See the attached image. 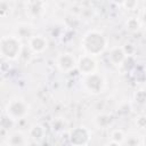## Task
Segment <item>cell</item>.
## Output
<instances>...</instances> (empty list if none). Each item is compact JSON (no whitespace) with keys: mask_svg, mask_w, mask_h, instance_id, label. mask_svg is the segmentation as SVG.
<instances>
[{"mask_svg":"<svg viewBox=\"0 0 146 146\" xmlns=\"http://www.w3.org/2000/svg\"><path fill=\"white\" fill-rule=\"evenodd\" d=\"M81 47L84 54H88L91 56H98L106 50L107 39L100 31L91 30L83 35L81 40Z\"/></svg>","mask_w":146,"mask_h":146,"instance_id":"obj_1","label":"cell"},{"mask_svg":"<svg viewBox=\"0 0 146 146\" xmlns=\"http://www.w3.org/2000/svg\"><path fill=\"white\" fill-rule=\"evenodd\" d=\"M1 56L7 60H15L21 57L23 52L22 41L16 35H5L0 41Z\"/></svg>","mask_w":146,"mask_h":146,"instance_id":"obj_2","label":"cell"},{"mask_svg":"<svg viewBox=\"0 0 146 146\" xmlns=\"http://www.w3.org/2000/svg\"><path fill=\"white\" fill-rule=\"evenodd\" d=\"M82 84L86 91L91 95H99L104 91L106 87V80L103 74L98 73L97 71L87 75H83Z\"/></svg>","mask_w":146,"mask_h":146,"instance_id":"obj_3","label":"cell"},{"mask_svg":"<svg viewBox=\"0 0 146 146\" xmlns=\"http://www.w3.org/2000/svg\"><path fill=\"white\" fill-rule=\"evenodd\" d=\"M5 114L11 117L14 121H19L29 114V105L23 99L14 98L7 103Z\"/></svg>","mask_w":146,"mask_h":146,"instance_id":"obj_4","label":"cell"},{"mask_svg":"<svg viewBox=\"0 0 146 146\" xmlns=\"http://www.w3.org/2000/svg\"><path fill=\"white\" fill-rule=\"evenodd\" d=\"M91 133L86 127H76L68 132L70 143L73 145H87L90 140Z\"/></svg>","mask_w":146,"mask_h":146,"instance_id":"obj_5","label":"cell"},{"mask_svg":"<svg viewBox=\"0 0 146 146\" xmlns=\"http://www.w3.org/2000/svg\"><path fill=\"white\" fill-rule=\"evenodd\" d=\"M76 68L82 75H87L90 73H94L97 71V60L95 56L84 54L78 59V66Z\"/></svg>","mask_w":146,"mask_h":146,"instance_id":"obj_6","label":"cell"},{"mask_svg":"<svg viewBox=\"0 0 146 146\" xmlns=\"http://www.w3.org/2000/svg\"><path fill=\"white\" fill-rule=\"evenodd\" d=\"M56 65H57L59 71H62L64 73H68L78 66V60H76V58L74 57L73 54L64 52V54H60L57 57Z\"/></svg>","mask_w":146,"mask_h":146,"instance_id":"obj_7","label":"cell"},{"mask_svg":"<svg viewBox=\"0 0 146 146\" xmlns=\"http://www.w3.org/2000/svg\"><path fill=\"white\" fill-rule=\"evenodd\" d=\"M29 49L34 54H42L48 48V40L41 34H33L29 41Z\"/></svg>","mask_w":146,"mask_h":146,"instance_id":"obj_8","label":"cell"},{"mask_svg":"<svg viewBox=\"0 0 146 146\" xmlns=\"http://www.w3.org/2000/svg\"><path fill=\"white\" fill-rule=\"evenodd\" d=\"M125 57H127V55H125V52L123 50V47L116 46V47L111 48L110 51H108V60L114 66H117L119 67L123 63V60L125 59Z\"/></svg>","mask_w":146,"mask_h":146,"instance_id":"obj_9","label":"cell"},{"mask_svg":"<svg viewBox=\"0 0 146 146\" xmlns=\"http://www.w3.org/2000/svg\"><path fill=\"white\" fill-rule=\"evenodd\" d=\"M6 143L8 146H22V145H27L29 140L27 137L22 131H14L9 133Z\"/></svg>","mask_w":146,"mask_h":146,"instance_id":"obj_10","label":"cell"},{"mask_svg":"<svg viewBox=\"0 0 146 146\" xmlns=\"http://www.w3.org/2000/svg\"><path fill=\"white\" fill-rule=\"evenodd\" d=\"M46 130L41 124H33L29 130V137L31 139H34L35 141H40L44 138Z\"/></svg>","mask_w":146,"mask_h":146,"instance_id":"obj_11","label":"cell"},{"mask_svg":"<svg viewBox=\"0 0 146 146\" xmlns=\"http://www.w3.org/2000/svg\"><path fill=\"white\" fill-rule=\"evenodd\" d=\"M95 123L98 128H108L113 123V117L107 113H99L95 117Z\"/></svg>","mask_w":146,"mask_h":146,"instance_id":"obj_12","label":"cell"},{"mask_svg":"<svg viewBox=\"0 0 146 146\" xmlns=\"http://www.w3.org/2000/svg\"><path fill=\"white\" fill-rule=\"evenodd\" d=\"M125 133L122 129H114L112 132H111V141L108 143L110 145H122L123 144V140L125 138Z\"/></svg>","mask_w":146,"mask_h":146,"instance_id":"obj_13","label":"cell"},{"mask_svg":"<svg viewBox=\"0 0 146 146\" xmlns=\"http://www.w3.org/2000/svg\"><path fill=\"white\" fill-rule=\"evenodd\" d=\"M125 26H127V29H128L129 31H131V32H136V31H138V30L140 29V26H141V22H140L138 18H136V17H130V18L127 19V22H125Z\"/></svg>","mask_w":146,"mask_h":146,"instance_id":"obj_14","label":"cell"},{"mask_svg":"<svg viewBox=\"0 0 146 146\" xmlns=\"http://www.w3.org/2000/svg\"><path fill=\"white\" fill-rule=\"evenodd\" d=\"M144 144L143 140L140 139L139 136H136V135H130V136H125L124 140H123V144L122 145H128V146H138V145H141Z\"/></svg>","mask_w":146,"mask_h":146,"instance_id":"obj_15","label":"cell"},{"mask_svg":"<svg viewBox=\"0 0 146 146\" xmlns=\"http://www.w3.org/2000/svg\"><path fill=\"white\" fill-rule=\"evenodd\" d=\"M42 3L39 1V0H35L34 2H32L30 5V13L33 15V16H39L40 13L42 11Z\"/></svg>","mask_w":146,"mask_h":146,"instance_id":"obj_16","label":"cell"},{"mask_svg":"<svg viewBox=\"0 0 146 146\" xmlns=\"http://www.w3.org/2000/svg\"><path fill=\"white\" fill-rule=\"evenodd\" d=\"M66 127V122L64 121V119L62 117H57L52 121V129L54 131H62L64 130Z\"/></svg>","mask_w":146,"mask_h":146,"instance_id":"obj_17","label":"cell"},{"mask_svg":"<svg viewBox=\"0 0 146 146\" xmlns=\"http://www.w3.org/2000/svg\"><path fill=\"white\" fill-rule=\"evenodd\" d=\"M9 14H10V6L7 1L2 0L1 5H0V15H1L2 18H6Z\"/></svg>","mask_w":146,"mask_h":146,"instance_id":"obj_18","label":"cell"},{"mask_svg":"<svg viewBox=\"0 0 146 146\" xmlns=\"http://www.w3.org/2000/svg\"><path fill=\"white\" fill-rule=\"evenodd\" d=\"M135 124L138 129H146V115H138L135 119Z\"/></svg>","mask_w":146,"mask_h":146,"instance_id":"obj_19","label":"cell"},{"mask_svg":"<svg viewBox=\"0 0 146 146\" xmlns=\"http://www.w3.org/2000/svg\"><path fill=\"white\" fill-rule=\"evenodd\" d=\"M135 62H133V58H132V56H127L125 57V59L123 60V63L119 66V67H125V71H129L135 64H133Z\"/></svg>","mask_w":146,"mask_h":146,"instance_id":"obj_20","label":"cell"},{"mask_svg":"<svg viewBox=\"0 0 146 146\" xmlns=\"http://www.w3.org/2000/svg\"><path fill=\"white\" fill-rule=\"evenodd\" d=\"M127 10H133L138 6V0H124L122 5Z\"/></svg>","mask_w":146,"mask_h":146,"instance_id":"obj_21","label":"cell"},{"mask_svg":"<svg viewBox=\"0 0 146 146\" xmlns=\"http://www.w3.org/2000/svg\"><path fill=\"white\" fill-rule=\"evenodd\" d=\"M135 99H136L138 103H140V104L146 103V91H144V90L137 91L136 95H135Z\"/></svg>","mask_w":146,"mask_h":146,"instance_id":"obj_22","label":"cell"},{"mask_svg":"<svg viewBox=\"0 0 146 146\" xmlns=\"http://www.w3.org/2000/svg\"><path fill=\"white\" fill-rule=\"evenodd\" d=\"M123 50H124L127 56H132L135 54V51H136V48H135V46L132 43H125L123 46Z\"/></svg>","mask_w":146,"mask_h":146,"instance_id":"obj_23","label":"cell"},{"mask_svg":"<svg viewBox=\"0 0 146 146\" xmlns=\"http://www.w3.org/2000/svg\"><path fill=\"white\" fill-rule=\"evenodd\" d=\"M130 110H131L130 105H129L128 103H123V104L120 106V108L117 110V112L121 113V114H129V113H130Z\"/></svg>","mask_w":146,"mask_h":146,"instance_id":"obj_24","label":"cell"},{"mask_svg":"<svg viewBox=\"0 0 146 146\" xmlns=\"http://www.w3.org/2000/svg\"><path fill=\"white\" fill-rule=\"evenodd\" d=\"M111 2H113V3L117 5V6H122L123 2H124V0H111Z\"/></svg>","mask_w":146,"mask_h":146,"instance_id":"obj_25","label":"cell"},{"mask_svg":"<svg viewBox=\"0 0 146 146\" xmlns=\"http://www.w3.org/2000/svg\"><path fill=\"white\" fill-rule=\"evenodd\" d=\"M141 22L144 24H146V10H144L143 14H141Z\"/></svg>","mask_w":146,"mask_h":146,"instance_id":"obj_26","label":"cell"}]
</instances>
